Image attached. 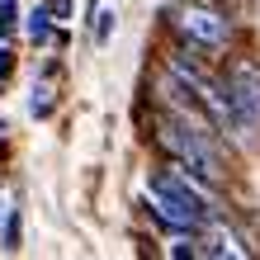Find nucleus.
Segmentation results:
<instances>
[{"mask_svg": "<svg viewBox=\"0 0 260 260\" xmlns=\"http://www.w3.org/2000/svg\"><path fill=\"white\" fill-rule=\"evenodd\" d=\"M156 142L175 156L180 171H194L199 180H222V161H218V147H213V133L199 123L194 114H161V133Z\"/></svg>", "mask_w": 260, "mask_h": 260, "instance_id": "obj_1", "label": "nucleus"}, {"mask_svg": "<svg viewBox=\"0 0 260 260\" xmlns=\"http://www.w3.org/2000/svg\"><path fill=\"white\" fill-rule=\"evenodd\" d=\"M175 28L199 52H222L227 43H232V24H227L213 5H180L175 10Z\"/></svg>", "mask_w": 260, "mask_h": 260, "instance_id": "obj_3", "label": "nucleus"}, {"mask_svg": "<svg viewBox=\"0 0 260 260\" xmlns=\"http://www.w3.org/2000/svg\"><path fill=\"white\" fill-rule=\"evenodd\" d=\"M199 255H251V246H241V237L232 232V227H222V222H208L204 227V241H199Z\"/></svg>", "mask_w": 260, "mask_h": 260, "instance_id": "obj_5", "label": "nucleus"}, {"mask_svg": "<svg viewBox=\"0 0 260 260\" xmlns=\"http://www.w3.org/2000/svg\"><path fill=\"white\" fill-rule=\"evenodd\" d=\"M48 19H52V10H48V5H38L34 14H28V38H34V43H48V34H52V24H48Z\"/></svg>", "mask_w": 260, "mask_h": 260, "instance_id": "obj_6", "label": "nucleus"}, {"mask_svg": "<svg viewBox=\"0 0 260 260\" xmlns=\"http://www.w3.org/2000/svg\"><path fill=\"white\" fill-rule=\"evenodd\" d=\"M28 109H34L38 118H43V114H52V90H48V85H34V100H28Z\"/></svg>", "mask_w": 260, "mask_h": 260, "instance_id": "obj_7", "label": "nucleus"}, {"mask_svg": "<svg viewBox=\"0 0 260 260\" xmlns=\"http://www.w3.org/2000/svg\"><path fill=\"white\" fill-rule=\"evenodd\" d=\"M14 14H19V5H14V0H0V38H5L10 28L19 24V19H14Z\"/></svg>", "mask_w": 260, "mask_h": 260, "instance_id": "obj_8", "label": "nucleus"}, {"mask_svg": "<svg viewBox=\"0 0 260 260\" xmlns=\"http://www.w3.org/2000/svg\"><path fill=\"white\" fill-rule=\"evenodd\" d=\"M5 251H19V213H10L5 222Z\"/></svg>", "mask_w": 260, "mask_h": 260, "instance_id": "obj_9", "label": "nucleus"}, {"mask_svg": "<svg viewBox=\"0 0 260 260\" xmlns=\"http://www.w3.org/2000/svg\"><path fill=\"white\" fill-rule=\"evenodd\" d=\"M147 204L156 213L161 227H171V232H199V227L208 222V208H204V189L189 185L185 171H156L147 185Z\"/></svg>", "mask_w": 260, "mask_h": 260, "instance_id": "obj_2", "label": "nucleus"}, {"mask_svg": "<svg viewBox=\"0 0 260 260\" xmlns=\"http://www.w3.org/2000/svg\"><path fill=\"white\" fill-rule=\"evenodd\" d=\"M227 100H232L237 109V123L241 133L260 128V62H251V57H237L232 67H227Z\"/></svg>", "mask_w": 260, "mask_h": 260, "instance_id": "obj_4", "label": "nucleus"}, {"mask_svg": "<svg viewBox=\"0 0 260 260\" xmlns=\"http://www.w3.org/2000/svg\"><path fill=\"white\" fill-rule=\"evenodd\" d=\"M10 67H14V57H10L5 48H0V81H5V76H10Z\"/></svg>", "mask_w": 260, "mask_h": 260, "instance_id": "obj_11", "label": "nucleus"}, {"mask_svg": "<svg viewBox=\"0 0 260 260\" xmlns=\"http://www.w3.org/2000/svg\"><path fill=\"white\" fill-rule=\"evenodd\" d=\"M109 28H114V14H100V24H95V43H109Z\"/></svg>", "mask_w": 260, "mask_h": 260, "instance_id": "obj_10", "label": "nucleus"}]
</instances>
